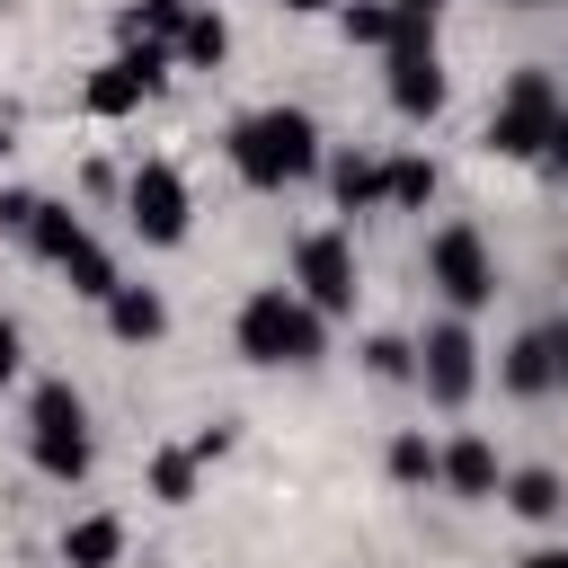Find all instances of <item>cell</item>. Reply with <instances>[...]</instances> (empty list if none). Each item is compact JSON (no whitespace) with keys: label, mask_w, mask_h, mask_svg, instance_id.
<instances>
[{"label":"cell","mask_w":568,"mask_h":568,"mask_svg":"<svg viewBox=\"0 0 568 568\" xmlns=\"http://www.w3.org/2000/svg\"><path fill=\"white\" fill-rule=\"evenodd\" d=\"M390 106L399 115H435L444 106V62H435V44H390Z\"/></svg>","instance_id":"obj_11"},{"label":"cell","mask_w":568,"mask_h":568,"mask_svg":"<svg viewBox=\"0 0 568 568\" xmlns=\"http://www.w3.org/2000/svg\"><path fill=\"white\" fill-rule=\"evenodd\" d=\"M506 506H515L524 524H550V515L568 506V488H559V470H515V479H506Z\"/></svg>","instance_id":"obj_19"},{"label":"cell","mask_w":568,"mask_h":568,"mask_svg":"<svg viewBox=\"0 0 568 568\" xmlns=\"http://www.w3.org/2000/svg\"><path fill=\"white\" fill-rule=\"evenodd\" d=\"M417 373H426V399L462 408V399H470V382H479V346H470V328H462V320L426 328V346H417Z\"/></svg>","instance_id":"obj_10"},{"label":"cell","mask_w":568,"mask_h":568,"mask_svg":"<svg viewBox=\"0 0 568 568\" xmlns=\"http://www.w3.org/2000/svg\"><path fill=\"white\" fill-rule=\"evenodd\" d=\"M346 44H382L390 53V0H346Z\"/></svg>","instance_id":"obj_24"},{"label":"cell","mask_w":568,"mask_h":568,"mask_svg":"<svg viewBox=\"0 0 568 568\" xmlns=\"http://www.w3.org/2000/svg\"><path fill=\"white\" fill-rule=\"evenodd\" d=\"M426 284H435L453 311H479V302H497V266H488V240H479L470 222L435 231V248H426Z\"/></svg>","instance_id":"obj_5"},{"label":"cell","mask_w":568,"mask_h":568,"mask_svg":"<svg viewBox=\"0 0 568 568\" xmlns=\"http://www.w3.org/2000/svg\"><path fill=\"white\" fill-rule=\"evenodd\" d=\"M195 18V0H124V44H178V27Z\"/></svg>","instance_id":"obj_15"},{"label":"cell","mask_w":568,"mask_h":568,"mask_svg":"<svg viewBox=\"0 0 568 568\" xmlns=\"http://www.w3.org/2000/svg\"><path fill=\"white\" fill-rule=\"evenodd\" d=\"M124 222H133L151 248H178V240H186V178H178L169 160H142V169L124 178Z\"/></svg>","instance_id":"obj_7"},{"label":"cell","mask_w":568,"mask_h":568,"mask_svg":"<svg viewBox=\"0 0 568 568\" xmlns=\"http://www.w3.org/2000/svg\"><path fill=\"white\" fill-rule=\"evenodd\" d=\"M550 124H559V89H550V71H515L506 98H497V115H488V151H497V160H541Z\"/></svg>","instance_id":"obj_4"},{"label":"cell","mask_w":568,"mask_h":568,"mask_svg":"<svg viewBox=\"0 0 568 568\" xmlns=\"http://www.w3.org/2000/svg\"><path fill=\"white\" fill-rule=\"evenodd\" d=\"M284 9H328V0H284Z\"/></svg>","instance_id":"obj_31"},{"label":"cell","mask_w":568,"mask_h":568,"mask_svg":"<svg viewBox=\"0 0 568 568\" xmlns=\"http://www.w3.org/2000/svg\"><path fill=\"white\" fill-rule=\"evenodd\" d=\"M293 284H302V302L328 320V311H355V248L337 240V231H302L293 240Z\"/></svg>","instance_id":"obj_8"},{"label":"cell","mask_w":568,"mask_h":568,"mask_svg":"<svg viewBox=\"0 0 568 568\" xmlns=\"http://www.w3.org/2000/svg\"><path fill=\"white\" fill-rule=\"evenodd\" d=\"M240 355L248 364H311L320 355V311L302 293H284V284L248 293L240 302Z\"/></svg>","instance_id":"obj_2"},{"label":"cell","mask_w":568,"mask_h":568,"mask_svg":"<svg viewBox=\"0 0 568 568\" xmlns=\"http://www.w3.org/2000/svg\"><path fill=\"white\" fill-rule=\"evenodd\" d=\"M435 479H453V497H497V444L462 435L453 453H435Z\"/></svg>","instance_id":"obj_13"},{"label":"cell","mask_w":568,"mask_h":568,"mask_svg":"<svg viewBox=\"0 0 568 568\" xmlns=\"http://www.w3.org/2000/svg\"><path fill=\"white\" fill-rule=\"evenodd\" d=\"M169 62H178L169 44H124L115 62H98V71H89L80 106H89V115H133V106H142V98L169 80Z\"/></svg>","instance_id":"obj_6"},{"label":"cell","mask_w":568,"mask_h":568,"mask_svg":"<svg viewBox=\"0 0 568 568\" xmlns=\"http://www.w3.org/2000/svg\"><path fill=\"white\" fill-rule=\"evenodd\" d=\"M328 195H337L346 213H373V204H382V160H364V151H337V160H328Z\"/></svg>","instance_id":"obj_16"},{"label":"cell","mask_w":568,"mask_h":568,"mask_svg":"<svg viewBox=\"0 0 568 568\" xmlns=\"http://www.w3.org/2000/svg\"><path fill=\"white\" fill-rule=\"evenodd\" d=\"M62 275H71V293H80V302H106V293H115V266H106V248H98V240H89V248H71V257H62Z\"/></svg>","instance_id":"obj_21"},{"label":"cell","mask_w":568,"mask_h":568,"mask_svg":"<svg viewBox=\"0 0 568 568\" xmlns=\"http://www.w3.org/2000/svg\"><path fill=\"white\" fill-rule=\"evenodd\" d=\"M27 248L62 266L71 248H89V231H80V213H71V204H36V231H27Z\"/></svg>","instance_id":"obj_18"},{"label":"cell","mask_w":568,"mask_h":568,"mask_svg":"<svg viewBox=\"0 0 568 568\" xmlns=\"http://www.w3.org/2000/svg\"><path fill=\"white\" fill-rule=\"evenodd\" d=\"M524 568H568V550H532V559H524Z\"/></svg>","instance_id":"obj_30"},{"label":"cell","mask_w":568,"mask_h":568,"mask_svg":"<svg viewBox=\"0 0 568 568\" xmlns=\"http://www.w3.org/2000/svg\"><path fill=\"white\" fill-rule=\"evenodd\" d=\"M115 550H124V524L115 515H80L62 532V568H115Z\"/></svg>","instance_id":"obj_14"},{"label":"cell","mask_w":568,"mask_h":568,"mask_svg":"<svg viewBox=\"0 0 568 568\" xmlns=\"http://www.w3.org/2000/svg\"><path fill=\"white\" fill-rule=\"evenodd\" d=\"M568 382V320H532L515 346H506V390L515 399H541Z\"/></svg>","instance_id":"obj_9"},{"label":"cell","mask_w":568,"mask_h":568,"mask_svg":"<svg viewBox=\"0 0 568 568\" xmlns=\"http://www.w3.org/2000/svg\"><path fill=\"white\" fill-rule=\"evenodd\" d=\"M444 0H390V44H435Z\"/></svg>","instance_id":"obj_23"},{"label":"cell","mask_w":568,"mask_h":568,"mask_svg":"<svg viewBox=\"0 0 568 568\" xmlns=\"http://www.w3.org/2000/svg\"><path fill=\"white\" fill-rule=\"evenodd\" d=\"M9 373H18V320L0 311V382H9Z\"/></svg>","instance_id":"obj_29"},{"label":"cell","mask_w":568,"mask_h":568,"mask_svg":"<svg viewBox=\"0 0 568 568\" xmlns=\"http://www.w3.org/2000/svg\"><path fill=\"white\" fill-rule=\"evenodd\" d=\"M151 497H160V506H186V497H195V453H160V462H151Z\"/></svg>","instance_id":"obj_22"},{"label":"cell","mask_w":568,"mask_h":568,"mask_svg":"<svg viewBox=\"0 0 568 568\" xmlns=\"http://www.w3.org/2000/svg\"><path fill=\"white\" fill-rule=\"evenodd\" d=\"M231 169H240L248 186H293V178H311V169H320V124H311L302 106H257V115L231 124Z\"/></svg>","instance_id":"obj_1"},{"label":"cell","mask_w":568,"mask_h":568,"mask_svg":"<svg viewBox=\"0 0 568 568\" xmlns=\"http://www.w3.org/2000/svg\"><path fill=\"white\" fill-rule=\"evenodd\" d=\"M106 328H115L124 346H151V337L169 328V302H160L151 284H115V293H106Z\"/></svg>","instance_id":"obj_12"},{"label":"cell","mask_w":568,"mask_h":568,"mask_svg":"<svg viewBox=\"0 0 568 568\" xmlns=\"http://www.w3.org/2000/svg\"><path fill=\"white\" fill-rule=\"evenodd\" d=\"M390 479H399V488L435 479V444H426V435H399V444H390Z\"/></svg>","instance_id":"obj_25"},{"label":"cell","mask_w":568,"mask_h":568,"mask_svg":"<svg viewBox=\"0 0 568 568\" xmlns=\"http://www.w3.org/2000/svg\"><path fill=\"white\" fill-rule=\"evenodd\" d=\"M364 364H373L382 382H408V373H417V346H399V337H373V346H364Z\"/></svg>","instance_id":"obj_26"},{"label":"cell","mask_w":568,"mask_h":568,"mask_svg":"<svg viewBox=\"0 0 568 568\" xmlns=\"http://www.w3.org/2000/svg\"><path fill=\"white\" fill-rule=\"evenodd\" d=\"M169 53H178L186 71H222V53H231V27H222L213 9H195V18L178 27V44H169Z\"/></svg>","instance_id":"obj_17"},{"label":"cell","mask_w":568,"mask_h":568,"mask_svg":"<svg viewBox=\"0 0 568 568\" xmlns=\"http://www.w3.org/2000/svg\"><path fill=\"white\" fill-rule=\"evenodd\" d=\"M541 160H550V169L568 178V106H559V124H550V142H541Z\"/></svg>","instance_id":"obj_28"},{"label":"cell","mask_w":568,"mask_h":568,"mask_svg":"<svg viewBox=\"0 0 568 568\" xmlns=\"http://www.w3.org/2000/svg\"><path fill=\"white\" fill-rule=\"evenodd\" d=\"M27 453L53 479H80L89 470V408H80L71 382H36V399H27Z\"/></svg>","instance_id":"obj_3"},{"label":"cell","mask_w":568,"mask_h":568,"mask_svg":"<svg viewBox=\"0 0 568 568\" xmlns=\"http://www.w3.org/2000/svg\"><path fill=\"white\" fill-rule=\"evenodd\" d=\"M36 204H44V195H27V186H0V231H18V240H27V231H36Z\"/></svg>","instance_id":"obj_27"},{"label":"cell","mask_w":568,"mask_h":568,"mask_svg":"<svg viewBox=\"0 0 568 568\" xmlns=\"http://www.w3.org/2000/svg\"><path fill=\"white\" fill-rule=\"evenodd\" d=\"M515 9H541V0H515Z\"/></svg>","instance_id":"obj_32"},{"label":"cell","mask_w":568,"mask_h":568,"mask_svg":"<svg viewBox=\"0 0 568 568\" xmlns=\"http://www.w3.org/2000/svg\"><path fill=\"white\" fill-rule=\"evenodd\" d=\"M382 204H399V213L435 204V160H382Z\"/></svg>","instance_id":"obj_20"}]
</instances>
